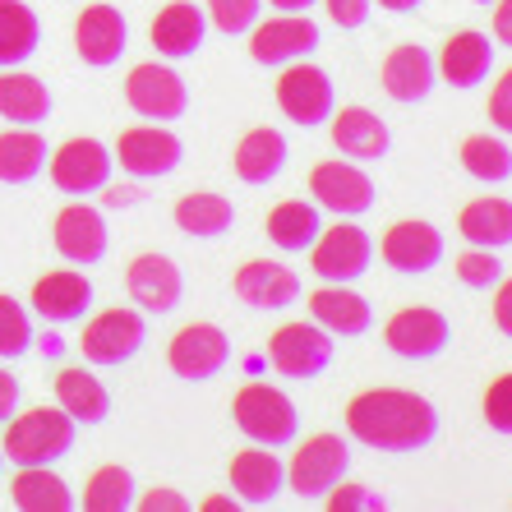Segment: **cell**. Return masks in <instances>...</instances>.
Instances as JSON below:
<instances>
[{
  "instance_id": "obj_20",
  "label": "cell",
  "mask_w": 512,
  "mask_h": 512,
  "mask_svg": "<svg viewBox=\"0 0 512 512\" xmlns=\"http://www.w3.org/2000/svg\"><path fill=\"white\" fill-rule=\"evenodd\" d=\"M434 84H439V65H434V56H429L425 47L397 42V47L388 51V60H383V93L393 97V102L420 107V102H429Z\"/></svg>"
},
{
  "instance_id": "obj_19",
  "label": "cell",
  "mask_w": 512,
  "mask_h": 512,
  "mask_svg": "<svg viewBox=\"0 0 512 512\" xmlns=\"http://www.w3.org/2000/svg\"><path fill=\"white\" fill-rule=\"evenodd\" d=\"M125 42H130V24L120 19L116 5H88L74 24V51L93 70H111L125 56Z\"/></svg>"
},
{
  "instance_id": "obj_11",
  "label": "cell",
  "mask_w": 512,
  "mask_h": 512,
  "mask_svg": "<svg viewBox=\"0 0 512 512\" xmlns=\"http://www.w3.org/2000/svg\"><path fill=\"white\" fill-rule=\"evenodd\" d=\"M125 102L143 120H180L190 111V88L171 65L148 60V65H134L125 79Z\"/></svg>"
},
{
  "instance_id": "obj_27",
  "label": "cell",
  "mask_w": 512,
  "mask_h": 512,
  "mask_svg": "<svg viewBox=\"0 0 512 512\" xmlns=\"http://www.w3.org/2000/svg\"><path fill=\"white\" fill-rule=\"evenodd\" d=\"M286 157H291V148H286V134L282 130H268V125H259V130H250L245 139L236 143V157H231V167H236L240 185H273L277 176L286 171Z\"/></svg>"
},
{
  "instance_id": "obj_24",
  "label": "cell",
  "mask_w": 512,
  "mask_h": 512,
  "mask_svg": "<svg viewBox=\"0 0 512 512\" xmlns=\"http://www.w3.org/2000/svg\"><path fill=\"white\" fill-rule=\"evenodd\" d=\"M310 314L328 337H365L374 328V310L370 300L356 296L351 286L342 282H328L323 291L310 296Z\"/></svg>"
},
{
  "instance_id": "obj_15",
  "label": "cell",
  "mask_w": 512,
  "mask_h": 512,
  "mask_svg": "<svg viewBox=\"0 0 512 512\" xmlns=\"http://www.w3.org/2000/svg\"><path fill=\"white\" fill-rule=\"evenodd\" d=\"M180 157H185V143H180L167 125H134V130H125L116 143V162L139 180L171 176V171L180 167Z\"/></svg>"
},
{
  "instance_id": "obj_7",
  "label": "cell",
  "mask_w": 512,
  "mask_h": 512,
  "mask_svg": "<svg viewBox=\"0 0 512 512\" xmlns=\"http://www.w3.org/2000/svg\"><path fill=\"white\" fill-rule=\"evenodd\" d=\"M148 342V323L139 310H102L97 319L84 323V337H79V351H84L88 365H130L134 356Z\"/></svg>"
},
{
  "instance_id": "obj_38",
  "label": "cell",
  "mask_w": 512,
  "mask_h": 512,
  "mask_svg": "<svg viewBox=\"0 0 512 512\" xmlns=\"http://www.w3.org/2000/svg\"><path fill=\"white\" fill-rule=\"evenodd\" d=\"M84 508L88 512H130L134 508V476L125 466H102L84 485Z\"/></svg>"
},
{
  "instance_id": "obj_1",
  "label": "cell",
  "mask_w": 512,
  "mask_h": 512,
  "mask_svg": "<svg viewBox=\"0 0 512 512\" xmlns=\"http://www.w3.org/2000/svg\"><path fill=\"white\" fill-rule=\"evenodd\" d=\"M346 429L356 443L379 453H420L439 439V411L429 397L406 393V388H370L351 397Z\"/></svg>"
},
{
  "instance_id": "obj_12",
  "label": "cell",
  "mask_w": 512,
  "mask_h": 512,
  "mask_svg": "<svg viewBox=\"0 0 512 512\" xmlns=\"http://www.w3.org/2000/svg\"><path fill=\"white\" fill-rule=\"evenodd\" d=\"M319 42H323V33L310 14H282V19H268V24L250 28V56L259 65H268V70H282L291 60L314 56Z\"/></svg>"
},
{
  "instance_id": "obj_52",
  "label": "cell",
  "mask_w": 512,
  "mask_h": 512,
  "mask_svg": "<svg viewBox=\"0 0 512 512\" xmlns=\"http://www.w3.org/2000/svg\"><path fill=\"white\" fill-rule=\"evenodd\" d=\"M203 508H208V512H227V508H236V503H227V499H208Z\"/></svg>"
},
{
  "instance_id": "obj_9",
  "label": "cell",
  "mask_w": 512,
  "mask_h": 512,
  "mask_svg": "<svg viewBox=\"0 0 512 512\" xmlns=\"http://www.w3.org/2000/svg\"><path fill=\"white\" fill-rule=\"evenodd\" d=\"M167 365L176 379L208 383L231 365V342L217 323H185L167 346Z\"/></svg>"
},
{
  "instance_id": "obj_28",
  "label": "cell",
  "mask_w": 512,
  "mask_h": 512,
  "mask_svg": "<svg viewBox=\"0 0 512 512\" xmlns=\"http://www.w3.org/2000/svg\"><path fill=\"white\" fill-rule=\"evenodd\" d=\"M203 37H208V14L190 0H171L167 10L153 19V47L157 56L167 60H185L203 47Z\"/></svg>"
},
{
  "instance_id": "obj_51",
  "label": "cell",
  "mask_w": 512,
  "mask_h": 512,
  "mask_svg": "<svg viewBox=\"0 0 512 512\" xmlns=\"http://www.w3.org/2000/svg\"><path fill=\"white\" fill-rule=\"evenodd\" d=\"M379 5L383 10H393V14H416L425 0H379Z\"/></svg>"
},
{
  "instance_id": "obj_50",
  "label": "cell",
  "mask_w": 512,
  "mask_h": 512,
  "mask_svg": "<svg viewBox=\"0 0 512 512\" xmlns=\"http://www.w3.org/2000/svg\"><path fill=\"white\" fill-rule=\"evenodd\" d=\"M273 10H282V14H305V10H314L319 0H268Z\"/></svg>"
},
{
  "instance_id": "obj_4",
  "label": "cell",
  "mask_w": 512,
  "mask_h": 512,
  "mask_svg": "<svg viewBox=\"0 0 512 512\" xmlns=\"http://www.w3.org/2000/svg\"><path fill=\"white\" fill-rule=\"evenodd\" d=\"M346 471H351V448L342 434H314L300 443V453L286 466V489L300 503H319L333 485H342Z\"/></svg>"
},
{
  "instance_id": "obj_47",
  "label": "cell",
  "mask_w": 512,
  "mask_h": 512,
  "mask_svg": "<svg viewBox=\"0 0 512 512\" xmlns=\"http://www.w3.org/2000/svg\"><path fill=\"white\" fill-rule=\"evenodd\" d=\"M494 328L512 337V277H499V286H494Z\"/></svg>"
},
{
  "instance_id": "obj_8",
  "label": "cell",
  "mask_w": 512,
  "mask_h": 512,
  "mask_svg": "<svg viewBox=\"0 0 512 512\" xmlns=\"http://www.w3.org/2000/svg\"><path fill=\"white\" fill-rule=\"evenodd\" d=\"M268 360L282 379H300L310 383L333 365V337L323 333L319 323H282L268 337Z\"/></svg>"
},
{
  "instance_id": "obj_25",
  "label": "cell",
  "mask_w": 512,
  "mask_h": 512,
  "mask_svg": "<svg viewBox=\"0 0 512 512\" xmlns=\"http://www.w3.org/2000/svg\"><path fill=\"white\" fill-rule=\"evenodd\" d=\"M33 310L47 323H74L93 310V282L74 268H60V273L37 277L33 286Z\"/></svg>"
},
{
  "instance_id": "obj_37",
  "label": "cell",
  "mask_w": 512,
  "mask_h": 512,
  "mask_svg": "<svg viewBox=\"0 0 512 512\" xmlns=\"http://www.w3.org/2000/svg\"><path fill=\"white\" fill-rule=\"evenodd\" d=\"M462 167L466 176L485 180V185H503V180H512V148L494 134H471L462 143Z\"/></svg>"
},
{
  "instance_id": "obj_30",
  "label": "cell",
  "mask_w": 512,
  "mask_h": 512,
  "mask_svg": "<svg viewBox=\"0 0 512 512\" xmlns=\"http://www.w3.org/2000/svg\"><path fill=\"white\" fill-rule=\"evenodd\" d=\"M0 116L10 125H42L51 116V88L28 70H5L0 74Z\"/></svg>"
},
{
  "instance_id": "obj_2",
  "label": "cell",
  "mask_w": 512,
  "mask_h": 512,
  "mask_svg": "<svg viewBox=\"0 0 512 512\" xmlns=\"http://www.w3.org/2000/svg\"><path fill=\"white\" fill-rule=\"evenodd\" d=\"M5 425H10V434H5V448H0V453L10 457L14 466L60 462V457H70L74 434H79V425H74L60 406H33V411L5 420Z\"/></svg>"
},
{
  "instance_id": "obj_23",
  "label": "cell",
  "mask_w": 512,
  "mask_h": 512,
  "mask_svg": "<svg viewBox=\"0 0 512 512\" xmlns=\"http://www.w3.org/2000/svg\"><path fill=\"white\" fill-rule=\"evenodd\" d=\"M328 125H333L337 153L351 157V162H379V157H388V148H393L388 125H383L370 107H342L328 116Z\"/></svg>"
},
{
  "instance_id": "obj_33",
  "label": "cell",
  "mask_w": 512,
  "mask_h": 512,
  "mask_svg": "<svg viewBox=\"0 0 512 512\" xmlns=\"http://www.w3.org/2000/svg\"><path fill=\"white\" fill-rule=\"evenodd\" d=\"M176 227L194 240H217L236 227V203H231L227 194H213V190L185 194V199L176 203Z\"/></svg>"
},
{
  "instance_id": "obj_6",
  "label": "cell",
  "mask_w": 512,
  "mask_h": 512,
  "mask_svg": "<svg viewBox=\"0 0 512 512\" xmlns=\"http://www.w3.org/2000/svg\"><path fill=\"white\" fill-rule=\"evenodd\" d=\"M370 263H374V240L356 222H337V227L319 231V240L310 245V268L323 282L351 286L370 273Z\"/></svg>"
},
{
  "instance_id": "obj_31",
  "label": "cell",
  "mask_w": 512,
  "mask_h": 512,
  "mask_svg": "<svg viewBox=\"0 0 512 512\" xmlns=\"http://www.w3.org/2000/svg\"><path fill=\"white\" fill-rule=\"evenodd\" d=\"M263 231H268V240H273L277 250L286 254H305L319 240L323 222H319V203H305V199H286L277 203L273 213H268V222H263Z\"/></svg>"
},
{
  "instance_id": "obj_13",
  "label": "cell",
  "mask_w": 512,
  "mask_h": 512,
  "mask_svg": "<svg viewBox=\"0 0 512 512\" xmlns=\"http://www.w3.org/2000/svg\"><path fill=\"white\" fill-rule=\"evenodd\" d=\"M111 167H116V157L102 139H70L51 157V185L60 194H97L107 190Z\"/></svg>"
},
{
  "instance_id": "obj_18",
  "label": "cell",
  "mask_w": 512,
  "mask_h": 512,
  "mask_svg": "<svg viewBox=\"0 0 512 512\" xmlns=\"http://www.w3.org/2000/svg\"><path fill=\"white\" fill-rule=\"evenodd\" d=\"M107 222L97 208L88 203H70V208H60L56 213V254L74 268H93V263L107 259Z\"/></svg>"
},
{
  "instance_id": "obj_14",
  "label": "cell",
  "mask_w": 512,
  "mask_h": 512,
  "mask_svg": "<svg viewBox=\"0 0 512 512\" xmlns=\"http://www.w3.org/2000/svg\"><path fill=\"white\" fill-rule=\"evenodd\" d=\"M310 194L319 208L337 217H360L370 213L379 190H374V180L356 167V162H319L310 171Z\"/></svg>"
},
{
  "instance_id": "obj_21",
  "label": "cell",
  "mask_w": 512,
  "mask_h": 512,
  "mask_svg": "<svg viewBox=\"0 0 512 512\" xmlns=\"http://www.w3.org/2000/svg\"><path fill=\"white\" fill-rule=\"evenodd\" d=\"M231 291H236L240 305L250 310H286L300 300V277L286 268V263H273V259H250L231 277Z\"/></svg>"
},
{
  "instance_id": "obj_44",
  "label": "cell",
  "mask_w": 512,
  "mask_h": 512,
  "mask_svg": "<svg viewBox=\"0 0 512 512\" xmlns=\"http://www.w3.org/2000/svg\"><path fill=\"white\" fill-rule=\"evenodd\" d=\"M323 503H328V508L333 512H356V508H383L379 499H374L370 489L365 485H342V489H328V494H323Z\"/></svg>"
},
{
  "instance_id": "obj_43",
  "label": "cell",
  "mask_w": 512,
  "mask_h": 512,
  "mask_svg": "<svg viewBox=\"0 0 512 512\" xmlns=\"http://www.w3.org/2000/svg\"><path fill=\"white\" fill-rule=\"evenodd\" d=\"M323 5H328V19H333L337 28H346V33H351V28L370 24V5H374V0H323Z\"/></svg>"
},
{
  "instance_id": "obj_32",
  "label": "cell",
  "mask_w": 512,
  "mask_h": 512,
  "mask_svg": "<svg viewBox=\"0 0 512 512\" xmlns=\"http://www.w3.org/2000/svg\"><path fill=\"white\" fill-rule=\"evenodd\" d=\"M466 245L480 250H508L512 245V203L508 199H471L457 217Z\"/></svg>"
},
{
  "instance_id": "obj_41",
  "label": "cell",
  "mask_w": 512,
  "mask_h": 512,
  "mask_svg": "<svg viewBox=\"0 0 512 512\" xmlns=\"http://www.w3.org/2000/svg\"><path fill=\"white\" fill-rule=\"evenodd\" d=\"M457 277H462V286H471V291H489V286H499L503 263H499V254L494 250L471 245V250L457 259Z\"/></svg>"
},
{
  "instance_id": "obj_46",
  "label": "cell",
  "mask_w": 512,
  "mask_h": 512,
  "mask_svg": "<svg viewBox=\"0 0 512 512\" xmlns=\"http://www.w3.org/2000/svg\"><path fill=\"white\" fill-rule=\"evenodd\" d=\"M134 503H139L143 512H190V503H185V494H176V489H148V494H134Z\"/></svg>"
},
{
  "instance_id": "obj_16",
  "label": "cell",
  "mask_w": 512,
  "mask_h": 512,
  "mask_svg": "<svg viewBox=\"0 0 512 512\" xmlns=\"http://www.w3.org/2000/svg\"><path fill=\"white\" fill-rule=\"evenodd\" d=\"M379 254L397 273L425 277L443 263V231L434 227V222H397V227L383 231Z\"/></svg>"
},
{
  "instance_id": "obj_35",
  "label": "cell",
  "mask_w": 512,
  "mask_h": 512,
  "mask_svg": "<svg viewBox=\"0 0 512 512\" xmlns=\"http://www.w3.org/2000/svg\"><path fill=\"white\" fill-rule=\"evenodd\" d=\"M10 499L19 512H70L74 508L70 485L56 471H47V466H19V476L10 485Z\"/></svg>"
},
{
  "instance_id": "obj_34",
  "label": "cell",
  "mask_w": 512,
  "mask_h": 512,
  "mask_svg": "<svg viewBox=\"0 0 512 512\" xmlns=\"http://www.w3.org/2000/svg\"><path fill=\"white\" fill-rule=\"evenodd\" d=\"M47 171V139L33 125L0 134V185H28Z\"/></svg>"
},
{
  "instance_id": "obj_3",
  "label": "cell",
  "mask_w": 512,
  "mask_h": 512,
  "mask_svg": "<svg viewBox=\"0 0 512 512\" xmlns=\"http://www.w3.org/2000/svg\"><path fill=\"white\" fill-rule=\"evenodd\" d=\"M231 416H236L240 434L263 443V448H286L300 434L296 402L282 388H268V383H245L236 393V402H231Z\"/></svg>"
},
{
  "instance_id": "obj_39",
  "label": "cell",
  "mask_w": 512,
  "mask_h": 512,
  "mask_svg": "<svg viewBox=\"0 0 512 512\" xmlns=\"http://www.w3.org/2000/svg\"><path fill=\"white\" fill-rule=\"evenodd\" d=\"M33 346V319L14 296H0V360H19Z\"/></svg>"
},
{
  "instance_id": "obj_17",
  "label": "cell",
  "mask_w": 512,
  "mask_h": 512,
  "mask_svg": "<svg viewBox=\"0 0 512 512\" xmlns=\"http://www.w3.org/2000/svg\"><path fill=\"white\" fill-rule=\"evenodd\" d=\"M125 291L143 314H171L185 296V277H180L176 259L167 254H139L125 273Z\"/></svg>"
},
{
  "instance_id": "obj_42",
  "label": "cell",
  "mask_w": 512,
  "mask_h": 512,
  "mask_svg": "<svg viewBox=\"0 0 512 512\" xmlns=\"http://www.w3.org/2000/svg\"><path fill=\"white\" fill-rule=\"evenodd\" d=\"M485 420H489V429H494V434H508V439H512V374H499V379L489 383Z\"/></svg>"
},
{
  "instance_id": "obj_49",
  "label": "cell",
  "mask_w": 512,
  "mask_h": 512,
  "mask_svg": "<svg viewBox=\"0 0 512 512\" xmlns=\"http://www.w3.org/2000/svg\"><path fill=\"white\" fill-rule=\"evenodd\" d=\"M494 42L512 47V0H499V10H494Z\"/></svg>"
},
{
  "instance_id": "obj_10",
  "label": "cell",
  "mask_w": 512,
  "mask_h": 512,
  "mask_svg": "<svg viewBox=\"0 0 512 512\" xmlns=\"http://www.w3.org/2000/svg\"><path fill=\"white\" fill-rule=\"evenodd\" d=\"M383 342L402 360H439L453 346V323L429 305H406L383 323Z\"/></svg>"
},
{
  "instance_id": "obj_36",
  "label": "cell",
  "mask_w": 512,
  "mask_h": 512,
  "mask_svg": "<svg viewBox=\"0 0 512 512\" xmlns=\"http://www.w3.org/2000/svg\"><path fill=\"white\" fill-rule=\"evenodd\" d=\"M37 42H42V24L24 0H0V70H14L33 60Z\"/></svg>"
},
{
  "instance_id": "obj_40",
  "label": "cell",
  "mask_w": 512,
  "mask_h": 512,
  "mask_svg": "<svg viewBox=\"0 0 512 512\" xmlns=\"http://www.w3.org/2000/svg\"><path fill=\"white\" fill-rule=\"evenodd\" d=\"M263 14V0H208V19L217 33L227 37H245Z\"/></svg>"
},
{
  "instance_id": "obj_45",
  "label": "cell",
  "mask_w": 512,
  "mask_h": 512,
  "mask_svg": "<svg viewBox=\"0 0 512 512\" xmlns=\"http://www.w3.org/2000/svg\"><path fill=\"white\" fill-rule=\"evenodd\" d=\"M489 120H494V130L512 134V70H503V79L489 93Z\"/></svg>"
},
{
  "instance_id": "obj_22",
  "label": "cell",
  "mask_w": 512,
  "mask_h": 512,
  "mask_svg": "<svg viewBox=\"0 0 512 512\" xmlns=\"http://www.w3.org/2000/svg\"><path fill=\"white\" fill-rule=\"evenodd\" d=\"M231 489H236V499L245 508H268L286 489V466L277 462L273 448L254 443V448L231 457Z\"/></svg>"
},
{
  "instance_id": "obj_48",
  "label": "cell",
  "mask_w": 512,
  "mask_h": 512,
  "mask_svg": "<svg viewBox=\"0 0 512 512\" xmlns=\"http://www.w3.org/2000/svg\"><path fill=\"white\" fill-rule=\"evenodd\" d=\"M19 397H24V388H19V379H14L5 365H0V425L19 411Z\"/></svg>"
},
{
  "instance_id": "obj_5",
  "label": "cell",
  "mask_w": 512,
  "mask_h": 512,
  "mask_svg": "<svg viewBox=\"0 0 512 512\" xmlns=\"http://www.w3.org/2000/svg\"><path fill=\"white\" fill-rule=\"evenodd\" d=\"M277 107L286 120H296L300 130L328 125V116L337 111L333 79L310 60H291V65H282V79H277Z\"/></svg>"
},
{
  "instance_id": "obj_29",
  "label": "cell",
  "mask_w": 512,
  "mask_h": 512,
  "mask_svg": "<svg viewBox=\"0 0 512 512\" xmlns=\"http://www.w3.org/2000/svg\"><path fill=\"white\" fill-rule=\"evenodd\" d=\"M56 406L74 425H102V420L111 416V393L84 365H65V370L56 374Z\"/></svg>"
},
{
  "instance_id": "obj_26",
  "label": "cell",
  "mask_w": 512,
  "mask_h": 512,
  "mask_svg": "<svg viewBox=\"0 0 512 512\" xmlns=\"http://www.w3.org/2000/svg\"><path fill=\"white\" fill-rule=\"evenodd\" d=\"M434 65H439V79H448L453 88H480L494 70V42L476 28H466V33H453L443 42Z\"/></svg>"
}]
</instances>
